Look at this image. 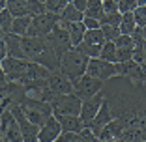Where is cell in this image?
Segmentation results:
<instances>
[{"label": "cell", "mask_w": 146, "mask_h": 142, "mask_svg": "<svg viewBox=\"0 0 146 142\" xmlns=\"http://www.w3.org/2000/svg\"><path fill=\"white\" fill-rule=\"evenodd\" d=\"M4 58H8V45H6L4 39L0 38V60H4Z\"/></svg>", "instance_id": "obj_42"}, {"label": "cell", "mask_w": 146, "mask_h": 142, "mask_svg": "<svg viewBox=\"0 0 146 142\" xmlns=\"http://www.w3.org/2000/svg\"><path fill=\"white\" fill-rule=\"evenodd\" d=\"M62 21L66 22H75V21H84V11H81L79 8H75V4L73 2H69L68 6H66V9L60 13Z\"/></svg>", "instance_id": "obj_24"}, {"label": "cell", "mask_w": 146, "mask_h": 142, "mask_svg": "<svg viewBox=\"0 0 146 142\" xmlns=\"http://www.w3.org/2000/svg\"><path fill=\"white\" fill-rule=\"evenodd\" d=\"M88 62H90V56H86L84 52H81L77 47L69 49L68 52L60 56V71L66 73L71 81H75L77 77L86 73L88 69Z\"/></svg>", "instance_id": "obj_3"}, {"label": "cell", "mask_w": 146, "mask_h": 142, "mask_svg": "<svg viewBox=\"0 0 146 142\" xmlns=\"http://www.w3.org/2000/svg\"><path fill=\"white\" fill-rule=\"evenodd\" d=\"M125 124L120 120V118H114V120H111L107 125L103 127V131L99 133V140H114L118 142L122 137H124L125 133Z\"/></svg>", "instance_id": "obj_19"}, {"label": "cell", "mask_w": 146, "mask_h": 142, "mask_svg": "<svg viewBox=\"0 0 146 142\" xmlns=\"http://www.w3.org/2000/svg\"><path fill=\"white\" fill-rule=\"evenodd\" d=\"M116 49H118V62L133 60V51H135V47H116Z\"/></svg>", "instance_id": "obj_37"}, {"label": "cell", "mask_w": 146, "mask_h": 142, "mask_svg": "<svg viewBox=\"0 0 146 142\" xmlns=\"http://www.w3.org/2000/svg\"><path fill=\"white\" fill-rule=\"evenodd\" d=\"M23 49H25L30 62H38V64L49 67L51 71H58L60 69V58L52 51V47L47 43L45 38L23 36Z\"/></svg>", "instance_id": "obj_2"}, {"label": "cell", "mask_w": 146, "mask_h": 142, "mask_svg": "<svg viewBox=\"0 0 146 142\" xmlns=\"http://www.w3.org/2000/svg\"><path fill=\"white\" fill-rule=\"evenodd\" d=\"M51 105H52V112H54V116H60V114H75V116H81L82 99L79 97L75 92H71V94L54 97Z\"/></svg>", "instance_id": "obj_6"}, {"label": "cell", "mask_w": 146, "mask_h": 142, "mask_svg": "<svg viewBox=\"0 0 146 142\" xmlns=\"http://www.w3.org/2000/svg\"><path fill=\"white\" fill-rule=\"evenodd\" d=\"M118 2H120V0H118Z\"/></svg>", "instance_id": "obj_50"}, {"label": "cell", "mask_w": 146, "mask_h": 142, "mask_svg": "<svg viewBox=\"0 0 146 142\" xmlns=\"http://www.w3.org/2000/svg\"><path fill=\"white\" fill-rule=\"evenodd\" d=\"M60 135H62V125L54 114L39 127V142H54Z\"/></svg>", "instance_id": "obj_17"}, {"label": "cell", "mask_w": 146, "mask_h": 142, "mask_svg": "<svg viewBox=\"0 0 146 142\" xmlns=\"http://www.w3.org/2000/svg\"><path fill=\"white\" fill-rule=\"evenodd\" d=\"M73 4H75V8H79L81 11H84L86 6H88V0H71Z\"/></svg>", "instance_id": "obj_43"}, {"label": "cell", "mask_w": 146, "mask_h": 142, "mask_svg": "<svg viewBox=\"0 0 146 142\" xmlns=\"http://www.w3.org/2000/svg\"><path fill=\"white\" fill-rule=\"evenodd\" d=\"M133 15H135V21H137V26L144 28L146 26V6H139L133 11Z\"/></svg>", "instance_id": "obj_38"}, {"label": "cell", "mask_w": 146, "mask_h": 142, "mask_svg": "<svg viewBox=\"0 0 146 142\" xmlns=\"http://www.w3.org/2000/svg\"><path fill=\"white\" fill-rule=\"evenodd\" d=\"M99 142H114V140H99Z\"/></svg>", "instance_id": "obj_47"}, {"label": "cell", "mask_w": 146, "mask_h": 142, "mask_svg": "<svg viewBox=\"0 0 146 142\" xmlns=\"http://www.w3.org/2000/svg\"><path fill=\"white\" fill-rule=\"evenodd\" d=\"M8 45V56L13 58H21V60H28L25 49H23V36L17 34H8V36H0Z\"/></svg>", "instance_id": "obj_20"}, {"label": "cell", "mask_w": 146, "mask_h": 142, "mask_svg": "<svg viewBox=\"0 0 146 142\" xmlns=\"http://www.w3.org/2000/svg\"><path fill=\"white\" fill-rule=\"evenodd\" d=\"M77 142H99V137L90 127H84V129L77 135Z\"/></svg>", "instance_id": "obj_34"}, {"label": "cell", "mask_w": 146, "mask_h": 142, "mask_svg": "<svg viewBox=\"0 0 146 142\" xmlns=\"http://www.w3.org/2000/svg\"><path fill=\"white\" fill-rule=\"evenodd\" d=\"M99 56H101L103 60L118 64V49H116L114 41H105V45H103V49H101V54Z\"/></svg>", "instance_id": "obj_29"}, {"label": "cell", "mask_w": 146, "mask_h": 142, "mask_svg": "<svg viewBox=\"0 0 146 142\" xmlns=\"http://www.w3.org/2000/svg\"><path fill=\"white\" fill-rule=\"evenodd\" d=\"M51 73H52V71L49 67L38 64V62H30V64H28V69H26V75L23 79H49ZM23 79H21V81H23Z\"/></svg>", "instance_id": "obj_23"}, {"label": "cell", "mask_w": 146, "mask_h": 142, "mask_svg": "<svg viewBox=\"0 0 146 142\" xmlns=\"http://www.w3.org/2000/svg\"><path fill=\"white\" fill-rule=\"evenodd\" d=\"M2 142H9V140H8V138H2Z\"/></svg>", "instance_id": "obj_48"}, {"label": "cell", "mask_w": 146, "mask_h": 142, "mask_svg": "<svg viewBox=\"0 0 146 142\" xmlns=\"http://www.w3.org/2000/svg\"><path fill=\"white\" fill-rule=\"evenodd\" d=\"M139 2V6H146V0H137Z\"/></svg>", "instance_id": "obj_44"}, {"label": "cell", "mask_w": 146, "mask_h": 142, "mask_svg": "<svg viewBox=\"0 0 146 142\" xmlns=\"http://www.w3.org/2000/svg\"><path fill=\"white\" fill-rule=\"evenodd\" d=\"M45 39H47V43L52 47V51L58 54V58H60L64 52H68L69 49H73V43H71V38H69V32L68 28H66V22L60 19V22L52 28L51 32H49L47 36H45Z\"/></svg>", "instance_id": "obj_5"}, {"label": "cell", "mask_w": 146, "mask_h": 142, "mask_svg": "<svg viewBox=\"0 0 146 142\" xmlns=\"http://www.w3.org/2000/svg\"><path fill=\"white\" fill-rule=\"evenodd\" d=\"M60 19H62L60 15L51 13V11H45V13H41V15H36V17H32V24H30V28H28V34L26 36L45 38V36L60 22Z\"/></svg>", "instance_id": "obj_8"}, {"label": "cell", "mask_w": 146, "mask_h": 142, "mask_svg": "<svg viewBox=\"0 0 146 142\" xmlns=\"http://www.w3.org/2000/svg\"><path fill=\"white\" fill-rule=\"evenodd\" d=\"M122 15H124V13H120V11H116V13H105V17L101 19V24H114V26H120Z\"/></svg>", "instance_id": "obj_36"}, {"label": "cell", "mask_w": 146, "mask_h": 142, "mask_svg": "<svg viewBox=\"0 0 146 142\" xmlns=\"http://www.w3.org/2000/svg\"><path fill=\"white\" fill-rule=\"evenodd\" d=\"M101 30H103V36L107 41H116L122 36L120 26H114V24H101Z\"/></svg>", "instance_id": "obj_32"}, {"label": "cell", "mask_w": 146, "mask_h": 142, "mask_svg": "<svg viewBox=\"0 0 146 142\" xmlns=\"http://www.w3.org/2000/svg\"><path fill=\"white\" fill-rule=\"evenodd\" d=\"M103 95L114 118H120L125 124V127H144L146 125L144 84H139L127 77L116 75L105 82Z\"/></svg>", "instance_id": "obj_1"}, {"label": "cell", "mask_w": 146, "mask_h": 142, "mask_svg": "<svg viewBox=\"0 0 146 142\" xmlns=\"http://www.w3.org/2000/svg\"><path fill=\"white\" fill-rule=\"evenodd\" d=\"M118 75L127 77L131 81L144 84L146 81V64H139L135 60H127V62H118Z\"/></svg>", "instance_id": "obj_15"}, {"label": "cell", "mask_w": 146, "mask_h": 142, "mask_svg": "<svg viewBox=\"0 0 146 142\" xmlns=\"http://www.w3.org/2000/svg\"><path fill=\"white\" fill-rule=\"evenodd\" d=\"M8 9L13 13V17L28 15L26 13V2H23V0H8Z\"/></svg>", "instance_id": "obj_31"}, {"label": "cell", "mask_w": 146, "mask_h": 142, "mask_svg": "<svg viewBox=\"0 0 146 142\" xmlns=\"http://www.w3.org/2000/svg\"><path fill=\"white\" fill-rule=\"evenodd\" d=\"M58 122L62 125V131H68V133H81L86 127V124L82 122L81 116H75V114H60Z\"/></svg>", "instance_id": "obj_21"}, {"label": "cell", "mask_w": 146, "mask_h": 142, "mask_svg": "<svg viewBox=\"0 0 146 142\" xmlns=\"http://www.w3.org/2000/svg\"><path fill=\"white\" fill-rule=\"evenodd\" d=\"M144 64H146V45H144Z\"/></svg>", "instance_id": "obj_46"}, {"label": "cell", "mask_w": 146, "mask_h": 142, "mask_svg": "<svg viewBox=\"0 0 146 142\" xmlns=\"http://www.w3.org/2000/svg\"><path fill=\"white\" fill-rule=\"evenodd\" d=\"M111 120H114V114H112L109 103H107V101H103V105H101L99 112L96 114V118H94L92 122H88V124H86V127H90V129L99 137V133L103 131V127H105V125H107Z\"/></svg>", "instance_id": "obj_18"}, {"label": "cell", "mask_w": 146, "mask_h": 142, "mask_svg": "<svg viewBox=\"0 0 146 142\" xmlns=\"http://www.w3.org/2000/svg\"><path fill=\"white\" fill-rule=\"evenodd\" d=\"M84 17H94L101 19L105 17V9H103V0H88V6L84 9Z\"/></svg>", "instance_id": "obj_25"}, {"label": "cell", "mask_w": 146, "mask_h": 142, "mask_svg": "<svg viewBox=\"0 0 146 142\" xmlns=\"http://www.w3.org/2000/svg\"><path fill=\"white\" fill-rule=\"evenodd\" d=\"M103 86H105L103 81H99V79L92 77V75H88V73L81 75V77H77L73 81V92L81 99H88V97H92V95L99 94V92L103 90Z\"/></svg>", "instance_id": "obj_11"}, {"label": "cell", "mask_w": 146, "mask_h": 142, "mask_svg": "<svg viewBox=\"0 0 146 142\" xmlns=\"http://www.w3.org/2000/svg\"><path fill=\"white\" fill-rule=\"evenodd\" d=\"M86 73L92 75V77H96V79H99V81L107 82L109 79H112V77L118 75V64L103 60L101 56H96V58H90Z\"/></svg>", "instance_id": "obj_12"}, {"label": "cell", "mask_w": 146, "mask_h": 142, "mask_svg": "<svg viewBox=\"0 0 146 142\" xmlns=\"http://www.w3.org/2000/svg\"><path fill=\"white\" fill-rule=\"evenodd\" d=\"M0 137L8 138L9 142H25L21 125L9 108H2V114H0Z\"/></svg>", "instance_id": "obj_7"}, {"label": "cell", "mask_w": 146, "mask_h": 142, "mask_svg": "<svg viewBox=\"0 0 146 142\" xmlns=\"http://www.w3.org/2000/svg\"><path fill=\"white\" fill-rule=\"evenodd\" d=\"M45 11H47V6H45V2H41V0H28V2H26V13L32 15V17L41 15V13H45Z\"/></svg>", "instance_id": "obj_30"}, {"label": "cell", "mask_w": 146, "mask_h": 142, "mask_svg": "<svg viewBox=\"0 0 146 142\" xmlns=\"http://www.w3.org/2000/svg\"><path fill=\"white\" fill-rule=\"evenodd\" d=\"M137 8H139L137 0H120V2H118V9H120V13H133Z\"/></svg>", "instance_id": "obj_35"}, {"label": "cell", "mask_w": 146, "mask_h": 142, "mask_svg": "<svg viewBox=\"0 0 146 142\" xmlns=\"http://www.w3.org/2000/svg\"><path fill=\"white\" fill-rule=\"evenodd\" d=\"M142 36H144V41H146V26L142 28Z\"/></svg>", "instance_id": "obj_45"}, {"label": "cell", "mask_w": 146, "mask_h": 142, "mask_svg": "<svg viewBox=\"0 0 146 142\" xmlns=\"http://www.w3.org/2000/svg\"><path fill=\"white\" fill-rule=\"evenodd\" d=\"M84 26L88 30H96V28H101V21L99 19H94V17H84Z\"/></svg>", "instance_id": "obj_41"}, {"label": "cell", "mask_w": 146, "mask_h": 142, "mask_svg": "<svg viewBox=\"0 0 146 142\" xmlns=\"http://www.w3.org/2000/svg\"><path fill=\"white\" fill-rule=\"evenodd\" d=\"M41 2H45V0H41Z\"/></svg>", "instance_id": "obj_49"}, {"label": "cell", "mask_w": 146, "mask_h": 142, "mask_svg": "<svg viewBox=\"0 0 146 142\" xmlns=\"http://www.w3.org/2000/svg\"><path fill=\"white\" fill-rule=\"evenodd\" d=\"M68 4H69V0H45L47 11L56 13V15H60V13L66 9V6H68Z\"/></svg>", "instance_id": "obj_33"}, {"label": "cell", "mask_w": 146, "mask_h": 142, "mask_svg": "<svg viewBox=\"0 0 146 142\" xmlns=\"http://www.w3.org/2000/svg\"><path fill=\"white\" fill-rule=\"evenodd\" d=\"M105 41H107V39H105L103 30H101V28H96V30H86L84 39H82L81 43L77 45V49L81 52H84L86 56L96 58V56L101 54V49H103Z\"/></svg>", "instance_id": "obj_10"}, {"label": "cell", "mask_w": 146, "mask_h": 142, "mask_svg": "<svg viewBox=\"0 0 146 142\" xmlns=\"http://www.w3.org/2000/svg\"><path fill=\"white\" fill-rule=\"evenodd\" d=\"M9 110L13 112V116L17 118L19 125H21V131H23V140L25 142H39V125H36L34 122L28 120V116L25 114V110L21 108V105L13 101L9 105Z\"/></svg>", "instance_id": "obj_9"}, {"label": "cell", "mask_w": 146, "mask_h": 142, "mask_svg": "<svg viewBox=\"0 0 146 142\" xmlns=\"http://www.w3.org/2000/svg\"><path fill=\"white\" fill-rule=\"evenodd\" d=\"M30 24H32V15L15 17V21H13V28H11V34L26 36V34H28V28H30Z\"/></svg>", "instance_id": "obj_26"}, {"label": "cell", "mask_w": 146, "mask_h": 142, "mask_svg": "<svg viewBox=\"0 0 146 142\" xmlns=\"http://www.w3.org/2000/svg\"><path fill=\"white\" fill-rule=\"evenodd\" d=\"M13 21H15V17H13V13L9 11L8 8L0 9V32H2V36H8V34H11Z\"/></svg>", "instance_id": "obj_27"}, {"label": "cell", "mask_w": 146, "mask_h": 142, "mask_svg": "<svg viewBox=\"0 0 146 142\" xmlns=\"http://www.w3.org/2000/svg\"><path fill=\"white\" fill-rule=\"evenodd\" d=\"M19 105H21V108L25 110V114L28 116V120L34 122L39 127L54 114V112H52V105L49 103V101H41V99L30 97V95H25V97L19 101Z\"/></svg>", "instance_id": "obj_4"}, {"label": "cell", "mask_w": 146, "mask_h": 142, "mask_svg": "<svg viewBox=\"0 0 146 142\" xmlns=\"http://www.w3.org/2000/svg\"><path fill=\"white\" fill-rule=\"evenodd\" d=\"M77 135L79 133H68V131H62V135L56 138L54 142H77Z\"/></svg>", "instance_id": "obj_40"}, {"label": "cell", "mask_w": 146, "mask_h": 142, "mask_svg": "<svg viewBox=\"0 0 146 142\" xmlns=\"http://www.w3.org/2000/svg\"><path fill=\"white\" fill-rule=\"evenodd\" d=\"M103 9L105 13H116L118 9V0H103Z\"/></svg>", "instance_id": "obj_39"}, {"label": "cell", "mask_w": 146, "mask_h": 142, "mask_svg": "<svg viewBox=\"0 0 146 142\" xmlns=\"http://www.w3.org/2000/svg\"><path fill=\"white\" fill-rule=\"evenodd\" d=\"M66 22V21H64ZM66 28H68V32H69V38H71V43H73V47H77L79 43H81L82 39H84V34H86V28L84 26V22L82 21H75V22H66Z\"/></svg>", "instance_id": "obj_22"}, {"label": "cell", "mask_w": 146, "mask_h": 142, "mask_svg": "<svg viewBox=\"0 0 146 142\" xmlns=\"http://www.w3.org/2000/svg\"><path fill=\"white\" fill-rule=\"evenodd\" d=\"M105 101V95H103V90L99 92V94L92 95V97L88 99H82V108H81V118L84 124H88V122H92L96 118V114L99 112V108H101V105H103Z\"/></svg>", "instance_id": "obj_16"}, {"label": "cell", "mask_w": 146, "mask_h": 142, "mask_svg": "<svg viewBox=\"0 0 146 142\" xmlns=\"http://www.w3.org/2000/svg\"><path fill=\"white\" fill-rule=\"evenodd\" d=\"M120 30H122V34H127V36H131L135 30H137V21H135L133 13H124V15H122Z\"/></svg>", "instance_id": "obj_28"}, {"label": "cell", "mask_w": 146, "mask_h": 142, "mask_svg": "<svg viewBox=\"0 0 146 142\" xmlns=\"http://www.w3.org/2000/svg\"><path fill=\"white\" fill-rule=\"evenodd\" d=\"M28 64H30V60H21V58L8 56V58H4V60H0V69L6 73V77H8L9 81L19 82L26 75Z\"/></svg>", "instance_id": "obj_13"}, {"label": "cell", "mask_w": 146, "mask_h": 142, "mask_svg": "<svg viewBox=\"0 0 146 142\" xmlns=\"http://www.w3.org/2000/svg\"><path fill=\"white\" fill-rule=\"evenodd\" d=\"M47 84H49V90H51V94L54 95V97L71 94L73 92V81L66 73H62L60 69H58V71H52V73L49 75Z\"/></svg>", "instance_id": "obj_14"}]
</instances>
